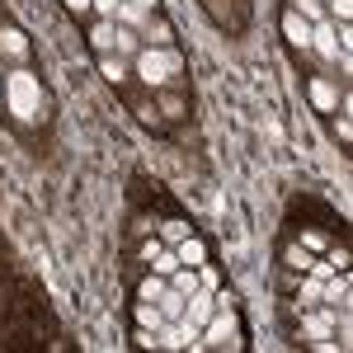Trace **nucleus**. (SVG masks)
Returning <instances> with one entry per match:
<instances>
[{"label": "nucleus", "instance_id": "obj_1", "mask_svg": "<svg viewBox=\"0 0 353 353\" xmlns=\"http://www.w3.org/2000/svg\"><path fill=\"white\" fill-rule=\"evenodd\" d=\"M0 349L24 353V349H66L61 325H57L52 306L43 297V288L14 269L10 250L0 245Z\"/></svg>", "mask_w": 353, "mask_h": 353}, {"label": "nucleus", "instance_id": "obj_2", "mask_svg": "<svg viewBox=\"0 0 353 353\" xmlns=\"http://www.w3.org/2000/svg\"><path fill=\"white\" fill-rule=\"evenodd\" d=\"M132 203L156 208V212H165V217H184V208H179L174 198H165L161 184H156V179H146V174H132Z\"/></svg>", "mask_w": 353, "mask_h": 353}]
</instances>
